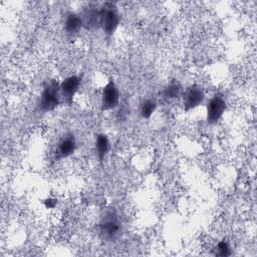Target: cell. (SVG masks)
Masks as SVG:
<instances>
[{"label": "cell", "mask_w": 257, "mask_h": 257, "mask_svg": "<svg viewBox=\"0 0 257 257\" xmlns=\"http://www.w3.org/2000/svg\"><path fill=\"white\" fill-rule=\"evenodd\" d=\"M122 233V224L114 208L106 209L98 223V234L105 242L116 241Z\"/></svg>", "instance_id": "1"}, {"label": "cell", "mask_w": 257, "mask_h": 257, "mask_svg": "<svg viewBox=\"0 0 257 257\" xmlns=\"http://www.w3.org/2000/svg\"><path fill=\"white\" fill-rule=\"evenodd\" d=\"M61 102L59 82L55 79L45 80L36 103L37 109L41 112H49L56 109Z\"/></svg>", "instance_id": "2"}, {"label": "cell", "mask_w": 257, "mask_h": 257, "mask_svg": "<svg viewBox=\"0 0 257 257\" xmlns=\"http://www.w3.org/2000/svg\"><path fill=\"white\" fill-rule=\"evenodd\" d=\"M100 29L104 35L110 37L120 23V13L113 2H105L100 7Z\"/></svg>", "instance_id": "3"}, {"label": "cell", "mask_w": 257, "mask_h": 257, "mask_svg": "<svg viewBox=\"0 0 257 257\" xmlns=\"http://www.w3.org/2000/svg\"><path fill=\"white\" fill-rule=\"evenodd\" d=\"M120 99V93L117 85L112 79H109L107 83L102 87L100 94V110L107 111L114 109L118 106Z\"/></svg>", "instance_id": "4"}, {"label": "cell", "mask_w": 257, "mask_h": 257, "mask_svg": "<svg viewBox=\"0 0 257 257\" xmlns=\"http://www.w3.org/2000/svg\"><path fill=\"white\" fill-rule=\"evenodd\" d=\"M205 92L198 84L189 85L182 93V104L185 111H190L200 106L205 100Z\"/></svg>", "instance_id": "5"}, {"label": "cell", "mask_w": 257, "mask_h": 257, "mask_svg": "<svg viewBox=\"0 0 257 257\" xmlns=\"http://www.w3.org/2000/svg\"><path fill=\"white\" fill-rule=\"evenodd\" d=\"M227 109L225 98L221 94L213 95L206 104V120L209 124L217 123Z\"/></svg>", "instance_id": "6"}, {"label": "cell", "mask_w": 257, "mask_h": 257, "mask_svg": "<svg viewBox=\"0 0 257 257\" xmlns=\"http://www.w3.org/2000/svg\"><path fill=\"white\" fill-rule=\"evenodd\" d=\"M80 84L81 77L77 74L68 75L61 82H59L61 101L66 105H71L74 96L80 87Z\"/></svg>", "instance_id": "7"}, {"label": "cell", "mask_w": 257, "mask_h": 257, "mask_svg": "<svg viewBox=\"0 0 257 257\" xmlns=\"http://www.w3.org/2000/svg\"><path fill=\"white\" fill-rule=\"evenodd\" d=\"M76 139L72 133L64 134L57 142L55 148V159L62 160L71 157L76 151Z\"/></svg>", "instance_id": "8"}, {"label": "cell", "mask_w": 257, "mask_h": 257, "mask_svg": "<svg viewBox=\"0 0 257 257\" xmlns=\"http://www.w3.org/2000/svg\"><path fill=\"white\" fill-rule=\"evenodd\" d=\"M83 28L94 30L100 28V8L94 5H88L80 12Z\"/></svg>", "instance_id": "9"}, {"label": "cell", "mask_w": 257, "mask_h": 257, "mask_svg": "<svg viewBox=\"0 0 257 257\" xmlns=\"http://www.w3.org/2000/svg\"><path fill=\"white\" fill-rule=\"evenodd\" d=\"M83 28L81 17L78 13L68 11L64 15L63 30L68 35H75Z\"/></svg>", "instance_id": "10"}, {"label": "cell", "mask_w": 257, "mask_h": 257, "mask_svg": "<svg viewBox=\"0 0 257 257\" xmlns=\"http://www.w3.org/2000/svg\"><path fill=\"white\" fill-rule=\"evenodd\" d=\"M94 150L97 159L102 162L110 150V142L105 134H98L94 141Z\"/></svg>", "instance_id": "11"}, {"label": "cell", "mask_w": 257, "mask_h": 257, "mask_svg": "<svg viewBox=\"0 0 257 257\" xmlns=\"http://www.w3.org/2000/svg\"><path fill=\"white\" fill-rule=\"evenodd\" d=\"M183 93V87L181 83L178 80H172L170 81L161 91V96L165 100H174L182 96Z\"/></svg>", "instance_id": "12"}, {"label": "cell", "mask_w": 257, "mask_h": 257, "mask_svg": "<svg viewBox=\"0 0 257 257\" xmlns=\"http://www.w3.org/2000/svg\"><path fill=\"white\" fill-rule=\"evenodd\" d=\"M157 105L158 104H157V101L155 98H152V97L144 98L140 102V107H139L140 115L143 118H150L156 111Z\"/></svg>", "instance_id": "13"}, {"label": "cell", "mask_w": 257, "mask_h": 257, "mask_svg": "<svg viewBox=\"0 0 257 257\" xmlns=\"http://www.w3.org/2000/svg\"><path fill=\"white\" fill-rule=\"evenodd\" d=\"M214 254L216 256H221V257H227L231 255V248L229 243L224 239L221 240L217 243V245L214 248Z\"/></svg>", "instance_id": "14"}, {"label": "cell", "mask_w": 257, "mask_h": 257, "mask_svg": "<svg viewBox=\"0 0 257 257\" xmlns=\"http://www.w3.org/2000/svg\"><path fill=\"white\" fill-rule=\"evenodd\" d=\"M43 205L45 206L46 209H53L57 205V200L53 199V198H47V199L43 200Z\"/></svg>", "instance_id": "15"}]
</instances>
